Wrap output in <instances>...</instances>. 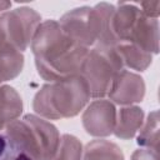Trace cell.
I'll return each instance as SVG.
<instances>
[{
  "label": "cell",
  "mask_w": 160,
  "mask_h": 160,
  "mask_svg": "<svg viewBox=\"0 0 160 160\" xmlns=\"http://www.w3.org/2000/svg\"><path fill=\"white\" fill-rule=\"evenodd\" d=\"M31 49L39 74L50 81H59L80 72L81 65L89 52L72 41L54 20L39 25L32 40Z\"/></svg>",
  "instance_id": "obj_1"
},
{
  "label": "cell",
  "mask_w": 160,
  "mask_h": 160,
  "mask_svg": "<svg viewBox=\"0 0 160 160\" xmlns=\"http://www.w3.org/2000/svg\"><path fill=\"white\" fill-rule=\"evenodd\" d=\"M88 84L80 75L45 85L34 99V110L49 119L76 115L89 100Z\"/></svg>",
  "instance_id": "obj_2"
},
{
  "label": "cell",
  "mask_w": 160,
  "mask_h": 160,
  "mask_svg": "<svg viewBox=\"0 0 160 160\" xmlns=\"http://www.w3.org/2000/svg\"><path fill=\"white\" fill-rule=\"evenodd\" d=\"M4 130L32 160H52L60 145V136L56 128L35 115L16 119Z\"/></svg>",
  "instance_id": "obj_3"
},
{
  "label": "cell",
  "mask_w": 160,
  "mask_h": 160,
  "mask_svg": "<svg viewBox=\"0 0 160 160\" xmlns=\"http://www.w3.org/2000/svg\"><path fill=\"white\" fill-rule=\"evenodd\" d=\"M122 61L115 48L95 46L88 52L79 75L85 80L94 98L109 94L118 74L124 70Z\"/></svg>",
  "instance_id": "obj_4"
},
{
  "label": "cell",
  "mask_w": 160,
  "mask_h": 160,
  "mask_svg": "<svg viewBox=\"0 0 160 160\" xmlns=\"http://www.w3.org/2000/svg\"><path fill=\"white\" fill-rule=\"evenodd\" d=\"M40 20V15L29 8L6 11L0 15V32L18 51H22L32 40Z\"/></svg>",
  "instance_id": "obj_5"
},
{
  "label": "cell",
  "mask_w": 160,
  "mask_h": 160,
  "mask_svg": "<svg viewBox=\"0 0 160 160\" xmlns=\"http://www.w3.org/2000/svg\"><path fill=\"white\" fill-rule=\"evenodd\" d=\"M62 31L76 44L89 48L98 40V21L92 8L81 6L66 12L59 22Z\"/></svg>",
  "instance_id": "obj_6"
},
{
  "label": "cell",
  "mask_w": 160,
  "mask_h": 160,
  "mask_svg": "<svg viewBox=\"0 0 160 160\" xmlns=\"http://www.w3.org/2000/svg\"><path fill=\"white\" fill-rule=\"evenodd\" d=\"M115 108L111 102L99 100L92 102L82 116L84 126L91 135H109L112 132L116 121Z\"/></svg>",
  "instance_id": "obj_7"
},
{
  "label": "cell",
  "mask_w": 160,
  "mask_h": 160,
  "mask_svg": "<svg viewBox=\"0 0 160 160\" xmlns=\"http://www.w3.org/2000/svg\"><path fill=\"white\" fill-rule=\"evenodd\" d=\"M144 90V81L140 76L121 70L111 85L109 96L118 104H130L141 101Z\"/></svg>",
  "instance_id": "obj_8"
},
{
  "label": "cell",
  "mask_w": 160,
  "mask_h": 160,
  "mask_svg": "<svg viewBox=\"0 0 160 160\" xmlns=\"http://www.w3.org/2000/svg\"><path fill=\"white\" fill-rule=\"evenodd\" d=\"M22 68V55L0 32V78L9 80L15 78Z\"/></svg>",
  "instance_id": "obj_9"
},
{
  "label": "cell",
  "mask_w": 160,
  "mask_h": 160,
  "mask_svg": "<svg viewBox=\"0 0 160 160\" xmlns=\"http://www.w3.org/2000/svg\"><path fill=\"white\" fill-rule=\"evenodd\" d=\"M142 118H144V112L140 108L130 106V108L120 109L114 128L115 135L121 139L132 138L136 134V131L141 128Z\"/></svg>",
  "instance_id": "obj_10"
},
{
  "label": "cell",
  "mask_w": 160,
  "mask_h": 160,
  "mask_svg": "<svg viewBox=\"0 0 160 160\" xmlns=\"http://www.w3.org/2000/svg\"><path fill=\"white\" fill-rule=\"evenodd\" d=\"M22 102L19 94L10 86L0 88V130L5 129L21 114Z\"/></svg>",
  "instance_id": "obj_11"
},
{
  "label": "cell",
  "mask_w": 160,
  "mask_h": 160,
  "mask_svg": "<svg viewBox=\"0 0 160 160\" xmlns=\"http://www.w3.org/2000/svg\"><path fill=\"white\" fill-rule=\"evenodd\" d=\"M124 65L134 70H145L151 62V54L130 42H120L115 46Z\"/></svg>",
  "instance_id": "obj_12"
},
{
  "label": "cell",
  "mask_w": 160,
  "mask_h": 160,
  "mask_svg": "<svg viewBox=\"0 0 160 160\" xmlns=\"http://www.w3.org/2000/svg\"><path fill=\"white\" fill-rule=\"evenodd\" d=\"M85 160H124L121 150L106 140H95L86 146Z\"/></svg>",
  "instance_id": "obj_13"
},
{
  "label": "cell",
  "mask_w": 160,
  "mask_h": 160,
  "mask_svg": "<svg viewBox=\"0 0 160 160\" xmlns=\"http://www.w3.org/2000/svg\"><path fill=\"white\" fill-rule=\"evenodd\" d=\"M138 144L155 151L159 150V114L156 110L149 114L146 124L138 136Z\"/></svg>",
  "instance_id": "obj_14"
},
{
  "label": "cell",
  "mask_w": 160,
  "mask_h": 160,
  "mask_svg": "<svg viewBox=\"0 0 160 160\" xmlns=\"http://www.w3.org/2000/svg\"><path fill=\"white\" fill-rule=\"evenodd\" d=\"M0 160H32V159L4 130L0 131Z\"/></svg>",
  "instance_id": "obj_15"
},
{
  "label": "cell",
  "mask_w": 160,
  "mask_h": 160,
  "mask_svg": "<svg viewBox=\"0 0 160 160\" xmlns=\"http://www.w3.org/2000/svg\"><path fill=\"white\" fill-rule=\"evenodd\" d=\"M52 160H81V144L74 136L64 135Z\"/></svg>",
  "instance_id": "obj_16"
},
{
  "label": "cell",
  "mask_w": 160,
  "mask_h": 160,
  "mask_svg": "<svg viewBox=\"0 0 160 160\" xmlns=\"http://www.w3.org/2000/svg\"><path fill=\"white\" fill-rule=\"evenodd\" d=\"M140 9V11L148 16V18H152V19H158L159 12H160V1H142L140 4H136Z\"/></svg>",
  "instance_id": "obj_17"
},
{
  "label": "cell",
  "mask_w": 160,
  "mask_h": 160,
  "mask_svg": "<svg viewBox=\"0 0 160 160\" xmlns=\"http://www.w3.org/2000/svg\"><path fill=\"white\" fill-rule=\"evenodd\" d=\"M131 160H159V154L151 149H139L132 154Z\"/></svg>",
  "instance_id": "obj_18"
},
{
  "label": "cell",
  "mask_w": 160,
  "mask_h": 160,
  "mask_svg": "<svg viewBox=\"0 0 160 160\" xmlns=\"http://www.w3.org/2000/svg\"><path fill=\"white\" fill-rule=\"evenodd\" d=\"M11 6V4L9 1H0V12H2L4 10H8Z\"/></svg>",
  "instance_id": "obj_19"
},
{
  "label": "cell",
  "mask_w": 160,
  "mask_h": 160,
  "mask_svg": "<svg viewBox=\"0 0 160 160\" xmlns=\"http://www.w3.org/2000/svg\"><path fill=\"white\" fill-rule=\"evenodd\" d=\"M1 81H2V80H1V78H0V82H1Z\"/></svg>",
  "instance_id": "obj_20"
}]
</instances>
